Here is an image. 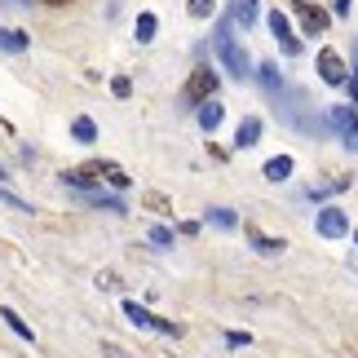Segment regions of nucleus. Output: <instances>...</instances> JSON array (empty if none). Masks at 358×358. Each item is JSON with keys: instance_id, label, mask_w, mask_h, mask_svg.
<instances>
[{"instance_id": "1", "label": "nucleus", "mask_w": 358, "mask_h": 358, "mask_svg": "<svg viewBox=\"0 0 358 358\" xmlns=\"http://www.w3.org/2000/svg\"><path fill=\"white\" fill-rule=\"evenodd\" d=\"M213 49H217V58H222V66L235 80H252V58H248V49L235 40V18H222L217 22V36H213Z\"/></svg>"}, {"instance_id": "2", "label": "nucleus", "mask_w": 358, "mask_h": 358, "mask_svg": "<svg viewBox=\"0 0 358 358\" xmlns=\"http://www.w3.org/2000/svg\"><path fill=\"white\" fill-rule=\"evenodd\" d=\"M217 85H222V80H217L213 66H195V71H190V85L182 93V102L186 106H199L203 98H217Z\"/></svg>"}, {"instance_id": "3", "label": "nucleus", "mask_w": 358, "mask_h": 358, "mask_svg": "<svg viewBox=\"0 0 358 358\" xmlns=\"http://www.w3.org/2000/svg\"><path fill=\"white\" fill-rule=\"evenodd\" d=\"M314 71H319L323 85L341 89V85H345V76H350V66H345V58H341L336 49H319V58H314Z\"/></svg>"}, {"instance_id": "4", "label": "nucleus", "mask_w": 358, "mask_h": 358, "mask_svg": "<svg viewBox=\"0 0 358 358\" xmlns=\"http://www.w3.org/2000/svg\"><path fill=\"white\" fill-rule=\"evenodd\" d=\"M314 230H319L323 239H345L350 235V213L336 208V203H327V208H319V217H314Z\"/></svg>"}, {"instance_id": "5", "label": "nucleus", "mask_w": 358, "mask_h": 358, "mask_svg": "<svg viewBox=\"0 0 358 358\" xmlns=\"http://www.w3.org/2000/svg\"><path fill=\"white\" fill-rule=\"evenodd\" d=\"M292 9H296L301 31H306V36H323V31H327V22H332V13L319 9V5H310V0H292Z\"/></svg>"}, {"instance_id": "6", "label": "nucleus", "mask_w": 358, "mask_h": 358, "mask_svg": "<svg viewBox=\"0 0 358 358\" xmlns=\"http://www.w3.org/2000/svg\"><path fill=\"white\" fill-rule=\"evenodd\" d=\"M266 27L274 31V40L283 45L287 58H296V53H301V40L292 36V22H287V13H283V9H270V13H266Z\"/></svg>"}, {"instance_id": "7", "label": "nucleus", "mask_w": 358, "mask_h": 358, "mask_svg": "<svg viewBox=\"0 0 358 358\" xmlns=\"http://www.w3.org/2000/svg\"><path fill=\"white\" fill-rule=\"evenodd\" d=\"M195 120H199L203 133H217V129H222V120H226V106L217 102V98H203V102L195 106Z\"/></svg>"}, {"instance_id": "8", "label": "nucleus", "mask_w": 358, "mask_h": 358, "mask_svg": "<svg viewBox=\"0 0 358 358\" xmlns=\"http://www.w3.org/2000/svg\"><path fill=\"white\" fill-rule=\"evenodd\" d=\"M31 49V36L22 27H0V53H27Z\"/></svg>"}, {"instance_id": "9", "label": "nucleus", "mask_w": 358, "mask_h": 358, "mask_svg": "<svg viewBox=\"0 0 358 358\" xmlns=\"http://www.w3.org/2000/svg\"><path fill=\"white\" fill-rule=\"evenodd\" d=\"M257 142H261V120L257 115H243L239 129H235V150H248V146H257Z\"/></svg>"}, {"instance_id": "10", "label": "nucleus", "mask_w": 358, "mask_h": 358, "mask_svg": "<svg viewBox=\"0 0 358 358\" xmlns=\"http://www.w3.org/2000/svg\"><path fill=\"white\" fill-rule=\"evenodd\" d=\"M292 169H296L292 155H274V159H266V169H261V173H266V182H287Z\"/></svg>"}, {"instance_id": "11", "label": "nucleus", "mask_w": 358, "mask_h": 358, "mask_svg": "<svg viewBox=\"0 0 358 358\" xmlns=\"http://www.w3.org/2000/svg\"><path fill=\"white\" fill-rule=\"evenodd\" d=\"M252 76L261 80V89H266V93H283V76H279V66H274V62L252 66Z\"/></svg>"}, {"instance_id": "12", "label": "nucleus", "mask_w": 358, "mask_h": 358, "mask_svg": "<svg viewBox=\"0 0 358 358\" xmlns=\"http://www.w3.org/2000/svg\"><path fill=\"white\" fill-rule=\"evenodd\" d=\"M155 31H159V18L155 13H137V22H133V36H137V45H150V40H155Z\"/></svg>"}, {"instance_id": "13", "label": "nucleus", "mask_w": 358, "mask_h": 358, "mask_svg": "<svg viewBox=\"0 0 358 358\" xmlns=\"http://www.w3.org/2000/svg\"><path fill=\"white\" fill-rule=\"evenodd\" d=\"M327 124H332L336 133H350L358 124V106H332V111H327Z\"/></svg>"}, {"instance_id": "14", "label": "nucleus", "mask_w": 358, "mask_h": 358, "mask_svg": "<svg viewBox=\"0 0 358 358\" xmlns=\"http://www.w3.org/2000/svg\"><path fill=\"white\" fill-rule=\"evenodd\" d=\"M71 137H76L80 146H93V142H98V124H93L89 115H76L71 120Z\"/></svg>"}, {"instance_id": "15", "label": "nucleus", "mask_w": 358, "mask_h": 358, "mask_svg": "<svg viewBox=\"0 0 358 358\" xmlns=\"http://www.w3.org/2000/svg\"><path fill=\"white\" fill-rule=\"evenodd\" d=\"M124 319H129L133 327H150V323H155V314H150L146 306H137V301H124Z\"/></svg>"}, {"instance_id": "16", "label": "nucleus", "mask_w": 358, "mask_h": 358, "mask_svg": "<svg viewBox=\"0 0 358 358\" xmlns=\"http://www.w3.org/2000/svg\"><path fill=\"white\" fill-rule=\"evenodd\" d=\"M252 248H257L261 257H279L287 243H283V239H270V235H257V230H252Z\"/></svg>"}, {"instance_id": "17", "label": "nucleus", "mask_w": 358, "mask_h": 358, "mask_svg": "<svg viewBox=\"0 0 358 358\" xmlns=\"http://www.w3.org/2000/svg\"><path fill=\"white\" fill-rule=\"evenodd\" d=\"M0 319H5V323H9V332H18L22 341H36V332H31V327H27V323H22V319H18V314H13L9 306H0Z\"/></svg>"}, {"instance_id": "18", "label": "nucleus", "mask_w": 358, "mask_h": 358, "mask_svg": "<svg viewBox=\"0 0 358 358\" xmlns=\"http://www.w3.org/2000/svg\"><path fill=\"white\" fill-rule=\"evenodd\" d=\"M102 177H106V182H111L115 190H129V182H133V177H129V173H124V169H120V164H102Z\"/></svg>"}, {"instance_id": "19", "label": "nucleus", "mask_w": 358, "mask_h": 358, "mask_svg": "<svg viewBox=\"0 0 358 358\" xmlns=\"http://www.w3.org/2000/svg\"><path fill=\"white\" fill-rule=\"evenodd\" d=\"M208 222H213L217 230H235V226H239V217L230 213V208H208Z\"/></svg>"}, {"instance_id": "20", "label": "nucleus", "mask_w": 358, "mask_h": 358, "mask_svg": "<svg viewBox=\"0 0 358 358\" xmlns=\"http://www.w3.org/2000/svg\"><path fill=\"white\" fill-rule=\"evenodd\" d=\"M186 13H190L195 22H203V18H213V13H217V0H190Z\"/></svg>"}, {"instance_id": "21", "label": "nucleus", "mask_w": 358, "mask_h": 358, "mask_svg": "<svg viewBox=\"0 0 358 358\" xmlns=\"http://www.w3.org/2000/svg\"><path fill=\"white\" fill-rule=\"evenodd\" d=\"M111 93H115L120 102H124V98H133V80H129V76H115V80H111Z\"/></svg>"}, {"instance_id": "22", "label": "nucleus", "mask_w": 358, "mask_h": 358, "mask_svg": "<svg viewBox=\"0 0 358 358\" xmlns=\"http://www.w3.org/2000/svg\"><path fill=\"white\" fill-rule=\"evenodd\" d=\"M150 243L169 248V243H173V226H150Z\"/></svg>"}, {"instance_id": "23", "label": "nucleus", "mask_w": 358, "mask_h": 358, "mask_svg": "<svg viewBox=\"0 0 358 358\" xmlns=\"http://www.w3.org/2000/svg\"><path fill=\"white\" fill-rule=\"evenodd\" d=\"M243 345H252L248 332H226V350H243Z\"/></svg>"}, {"instance_id": "24", "label": "nucleus", "mask_w": 358, "mask_h": 358, "mask_svg": "<svg viewBox=\"0 0 358 358\" xmlns=\"http://www.w3.org/2000/svg\"><path fill=\"white\" fill-rule=\"evenodd\" d=\"M341 89H345V93H350V102L358 106V71H354V66H350V76H345V85H341Z\"/></svg>"}, {"instance_id": "25", "label": "nucleus", "mask_w": 358, "mask_h": 358, "mask_svg": "<svg viewBox=\"0 0 358 358\" xmlns=\"http://www.w3.org/2000/svg\"><path fill=\"white\" fill-rule=\"evenodd\" d=\"M332 13H336V18H350L354 5H350V0H332Z\"/></svg>"}, {"instance_id": "26", "label": "nucleus", "mask_w": 358, "mask_h": 358, "mask_svg": "<svg viewBox=\"0 0 358 358\" xmlns=\"http://www.w3.org/2000/svg\"><path fill=\"white\" fill-rule=\"evenodd\" d=\"M341 142H345L350 150H358V124H354V129H350V133H341Z\"/></svg>"}, {"instance_id": "27", "label": "nucleus", "mask_w": 358, "mask_h": 358, "mask_svg": "<svg viewBox=\"0 0 358 358\" xmlns=\"http://www.w3.org/2000/svg\"><path fill=\"white\" fill-rule=\"evenodd\" d=\"M106 358H124V354H120V350H106Z\"/></svg>"}, {"instance_id": "28", "label": "nucleus", "mask_w": 358, "mask_h": 358, "mask_svg": "<svg viewBox=\"0 0 358 358\" xmlns=\"http://www.w3.org/2000/svg\"><path fill=\"white\" fill-rule=\"evenodd\" d=\"M354 248H358V230H354Z\"/></svg>"}]
</instances>
